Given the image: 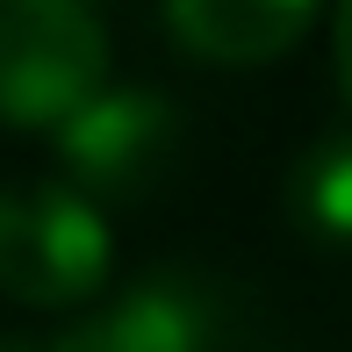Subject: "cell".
Masks as SVG:
<instances>
[{"instance_id": "6da1fadb", "label": "cell", "mask_w": 352, "mask_h": 352, "mask_svg": "<svg viewBox=\"0 0 352 352\" xmlns=\"http://www.w3.org/2000/svg\"><path fill=\"white\" fill-rule=\"evenodd\" d=\"M51 144L65 166V187L101 209V201H144L173 180L187 122L180 101L158 87H101L87 108H72L51 130Z\"/></svg>"}, {"instance_id": "7a4b0ae2", "label": "cell", "mask_w": 352, "mask_h": 352, "mask_svg": "<svg viewBox=\"0 0 352 352\" xmlns=\"http://www.w3.org/2000/svg\"><path fill=\"white\" fill-rule=\"evenodd\" d=\"M108 36L79 0H0V122L58 130L101 94Z\"/></svg>"}, {"instance_id": "3957f363", "label": "cell", "mask_w": 352, "mask_h": 352, "mask_svg": "<svg viewBox=\"0 0 352 352\" xmlns=\"http://www.w3.org/2000/svg\"><path fill=\"white\" fill-rule=\"evenodd\" d=\"M108 223L65 180H14L0 187V287L14 302H87L108 280Z\"/></svg>"}, {"instance_id": "277c9868", "label": "cell", "mask_w": 352, "mask_h": 352, "mask_svg": "<svg viewBox=\"0 0 352 352\" xmlns=\"http://www.w3.org/2000/svg\"><path fill=\"white\" fill-rule=\"evenodd\" d=\"M237 338V287L201 266H158L130 280L116 302L72 324L51 352H230Z\"/></svg>"}, {"instance_id": "5b68a950", "label": "cell", "mask_w": 352, "mask_h": 352, "mask_svg": "<svg viewBox=\"0 0 352 352\" xmlns=\"http://www.w3.org/2000/svg\"><path fill=\"white\" fill-rule=\"evenodd\" d=\"M158 22L201 65H274L316 29V8L309 0H180Z\"/></svg>"}, {"instance_id": "8992f818", "label": "cell", "mask_w": 352, "mask_h": 352, "mask_svg": "<svg viewBox=\"0 0 352 352\" xmlns=\"http://www.w3.org/2000/svg\"><path fill=\"white\" fill-rule=\"evenodd\" d=\"M287 209L309 237L352 245V130L316 137L309 151L287 166Z\"/></svg>"}, {"instance_id": "52a82bcc", "label": "cell", "mask_w": 352, "mask_h": 352, "mask_svg": "<svg viewBox=\"0 0 352 352\" xmlns=\"http://www.w3.org/2000/svg\"><path fill=\"white\" fill-rule=\"evenodd\" d=\"M331 51H338V87L352 101V8H338V22H331Z\"/></svg>"}, {"instance_id": "ba28073f", "label": "cell", "mask_w": 352, "mask_h": 352, "mask_svg": "<svg viewBox=\"0 0 352 352\" xmlns=\"http://www.w3.org/2000/svg\"><path fill=\"white\" fill-rule=\"evenodd\" d=\"M0 352H51V338H0Z\"/></svg>"}]
</instances>
